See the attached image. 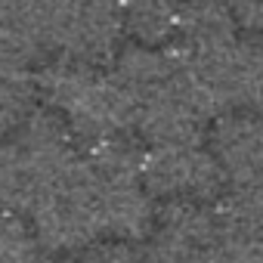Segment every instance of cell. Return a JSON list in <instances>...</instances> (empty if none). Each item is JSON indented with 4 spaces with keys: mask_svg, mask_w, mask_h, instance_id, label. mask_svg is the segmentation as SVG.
I'll return each mask as SVG.
<instances>
[{
    "mask_svg": "<svg viewBox=\"0 0 263 263\" xmlns=\"http://www.w3.org/2000/svg\"><path fill=\"white\" fill-rule=\"evenodd\" d=\"M111 74L124 93L130 130L146 146L204 143L214 111L167 47H130L115 56Z\"/></svg>",
    "mask_w": 263,
    "mask_h": 263,
    "instance_id": "1",
    "label": "cell"
},
{
    "mask_svg": "<svg viewBox=\"0 0 263 263\" xmlns=\"http://www.w3.org/2000/svg\"><path fill=\"white\" fill-rule=\"evenodd\" d=\"M226 0H183L167 50L183 62L214 118L245 105L248 41Z\"/></svg>",
    "mask_w": 263,
    "mask_h": 263,
    "instance_id": "2",
    "label": "cell"
},
{
    "mask_svg": "<svg viewBox=\"0 0 263 263\" xmlns=\"http://www.w3.org/2000/svg\"><path fill=\"white\" fill-rule=\"evenodd\" d=\"M37 93L44 105L62 118L84 152L134 137L127 102L111 68L105 71L102 65L59 56L37 74Z\"/></svg>",
    "mask_w": 263,
    "mask_h": 263,
    "instance_id": "3",
    "label": "cell"
},
{
    "mask_svg": "<svg viewBox=\"0 0 263 263\" xmlns=\"http://www.w3.org/2000/svg\"><path fill=\"white\" fill-rule=\"evenodd\" d=\"M84 155L96 192L102 235L143 241L158 214V201L143 180V149L134 146V137H121Z\"/></svg>",
    "mask_w": 263,
    "mask_h": 263,
    "instance_id": "4",
    "label": "cell"
},
{
    "mask_svg": "<svg viewBox=\"0 0 263 263\" xmlns=\"http://www.w3.org/2000/svg\"><path fill=\"white\" fill-rule=\"evenodd\" d=\"M25 217L47 251H87L90 245L105 238L87 155H81L56 180H50L31 201Z\"/></svg>",
    "mask_w": 263,
    "mask_h": 263,
    "instance_id": "5",
    "label": "cell"
},
{
    "mask_svg": "<svg viewBox=\"0 0 263 263\" xmlns=\"http://www.w3.org/2000/svg\"><path fill=\"white\" fill-rule=\"evenodd\" d=\"M143 180L158 204H174V201L217 204L229 189L220 161L204 143L146 146Z\"/></svg>",
    "mask_w": 263,
    "mask_h": 263,
    "instance_id": "6",
    "label": "cell"
},
{
    "mask_svg": "<svg viewBox=\"0 0 263 263\" xmlns=\"http://www.w3.org/2000/svg\"><path fill=\"white\" fill-rule=\"evenodd\" d=\"M127 31V0H53L47 41L78 62H115L118 41Z\"/></svg>",
    "mask_w": 263,
    "mask_h": 263,
    "instance_id": "7",
    "label": "cell"
},
{
    "mask_svg": "<svg viewBox=\"0 0 263 263\" xmlns=\"http://www.w3.org/2000/svg\"><path fill=\"white\" fill-rule=\"evenodd\" d=\"M143 251L149 263H220L214 204H158Z\"/></svg>",
    "mask_w": 263,
    "mask_h": 263,
    "instance_id": "8",
    "label": "cell"
},
{
    "mask_svg": "<svg viewBox=\"0 0 263 263\" xmlns=\"http://www.w3.org/2000/svg\"><path fill=\"white\" fill-rule=\"evenodd\" d=\"M208 137L229 189L263 195V115L254 108L223 111L214 118Z\"/></svg>",
    "mask_w": 263,
    "mask_h": 263,
    "instance_id": "9",
    "label": "cell"
},
{
    "mask_svg": "<svg viewBox=\"0 0 263 263\" xmlns=\"http://www.w3.org/2000/svg\"><path fill=\"white\" fill-rule=\"evenodd\" d=\"M0 263H50V251L22 214L0 211Z\"/></svg>",
    "mask_w": 263,
    "mask_h": 263,
    "instance_id": "10",
    "label": "cell"
},
{
    "mask_svg": "<svg viewBox=\"0 0 263 263\" xmlns=\"http://www.w3.org/2000/svg\"><path fill=\"white\" fill-rule=\"evenodd\" d=\"M81 263H149L143 245L121 241V238H99L84 251Z\"/></svg>",
    "mask_w": 263,
    "mask_h": 263,
    "instance_id": "11",
    "label": "cell"
},
{
    "mask_svg": "<svg viewBox=\"0 0 263 263\" xmlns=\"http://www.w3.org/2000/svg\"><path fill=\"white\" fill-rule=\"evenodd\" d=\"M245 105L263 115V31H257L248 41V90Z\"/></svg>",
    "mask_w": 263,
    "mask_h": 263,
    "instance_id": "12",
    "label": "cell"
},
{
    "mask_svg": "<svg viewBox=\"0 0 263 263\" xmlns=\"http://www.w3.org/2000/svg\"><path fill=\"white\" fill-rule=\"evenodd\" d=\"M226 4L241 28H251L254 34L263 31V0H226Z\"/></svg>",
    "mask_w": 263,
    "mask_h": 263,
    "instance_id": "13",
    "label": "cell"
},
{
    "mask_svg": "<svg viewBox=\"0 0 263 263\" xmlns=\"http://www.w3.org/2000/svg\"><path fill=\"white\" fill-rule=\"evenodd\" d=\"M50 263H68V260H53V257H50Z\"/></svg>",
    "mask_w": 263,
    "mask_h": 263,
    "instance_id": "14",
    "label": "cell"
}]
</instances>
